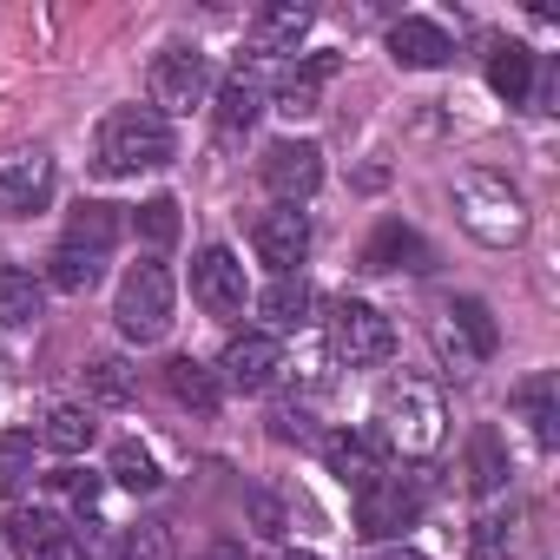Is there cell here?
<instances>
[{
  "mask_svg": "<svg viewBox=\"0 0 560 560\" xmlns=\"http://www.w3.org/2000/svg\"><path fill=\"white\" fill-rule=\"evenodd\" d=\"M468 481H475V494H501L508 488V448H501L494 429L468 435Z\"/></svg>",
  "mask_w": 560,
  "mask_h": 560,
  "instance_id": "83f0119b",
  "label": "cell"
},
{
  "mask_svg": "<svg viewBox=\"0 0 560 560\" xmlns=\"http://www.w3.org/2000/svg\"><path fill=\"white\" fill-rule=\"evenodd\" d=\"M250 244H257V264H270L277 277H298V264L311 257V218L298 205H270L250 224Z\"/></svg>",
  "mask_w": 560,
  "mask_h": 560,
  "instance_id": "30bf717a",
  "label": "cell"
},
{
  "mask_svg": "<svg viewBox=\"0 0 560 560\" xmlns=\"http://www.w3.org/2000/svg\"><path fill=\"white\" fill-rule=\"evenodd\" d=\"M304 34H311V8H298V0H277V8H264L250 21V47L257 54H298Z\"/></svg>",
  "mask_w": 560,
  "mask_h": 560,
  "instance_id": "44dd1931",
  "label": "cell"
},
{
  "mask_svg": "<svg viewBox=\"0 0 560 560\" xmlns=\"http://www.w3.org/2000/svg\"><path fill=\"white\" fill-rule=\"evenodd\" d=\"M93 435H100V422H93L80 402H54V409H47V422H40V442H47L54 455H86V448H93Z\"/></svg>",
  "mask_w": 560,
  "mask_h": 560,
  "instance_id": "d4e9b609",
  "label": "cell"
},
{
  "mask_svg": "<svg viewBox=\"0 0 560 560\" xmlns=\"http://www.w3.org/2000/svg\"><path fill=\"white\" fill-rule=\"evenodd\" d=\"M47 284H54V291H67V298L93 291V284H100V257H80V250L54 244V257H47Z\"/></svg>",
  "mask_w": 560,
  "mask_h": 560,
  "instance_id": "4dcf8cb0",
  "label": "cell"
},
{
  "mask_svg": "<svg viewBox=\"0 0 560 560\" xmlns=\"http://www.w3.org/2000/svg\"><path fill=\"white\" fill-rule=\"evenodd\" d=\"M165 389H172V402H178V409H191V416H211V409H218V396H224L218 370H211V363H198V357H172V363H165Z\"/></svg>",
  "mask_w": 560,
  "mask_h": 560,
  "instance_id": "d6986e66",
  "label": "cell"
},
{
  "mask_svg": "<svg viewBox=\"0 0 560 560\" xmlns=\"http://www.w3.org/2000/svg\"><path fill=\"white\" fill-rule=\"evenodd\" d=\"M40 304H47V284L34 270H21V264H0V324H34L40 317Z\"/></svg>",
  "mask_w": 560,
  "mask_h": 560,
  "instance_id": "cb8c5ba5",
  "label": "cell"
},
{
  "mask_svg": "<svg viewBox=\"0 0 560 560\" xmlns=\"http://www.w3.org/2000/svg\"><path fill=\"white\" fill-rule=\"evenodd\" d=\"M514 409L527 416V429H534V442L540 448H553L560 442V376H527L521 389H514Z\"/></svg>",
  "mask_w": 560,
  "mask_h": 560,
  "instance_id": "ffe728a7",
  "label": "cell"
},
{
  "mask_svg": "<svg viewBox=\"0 0 560 560\" xmlns=\"http://www.w3.org/2000/svg\"><path fill=\"white\" fill-rule=\"evenodd\" d=\"M191 298H198L211 317H237V311H244L250 284H244V257H237L231 244H205V250L191 257Z\"/></svg>",
  "mask_w": 560,
  "mask_h": 560,
  "instance_id": "9c48e42d",
  "label": "cell"
},
{
  "mask_svg": "<svg viewBox=\"0 0 560 560\" xmlns=\"http://www.w3.org/2000/svg\"><path fill=\"white\" fill-rule=\"evenodd\" d=\"M337 73V54H317V60H304L284 86H277V113H284V119H311L317 113V86Z\"/></svg>",
  "mask_w": 560,
  "mask_h": 560,
  "instance_id": "484cf974",
  "label": "cell"
},
{
  "mask_svg": "<svg viewBox=\"0 0 560 560\" xmlns=\"http://www.w3.org/2000/svg\"><path fill=\"white\" fill-rule=\"evenodd\" d=\"M54 488H60L73 508H93V501H100V475H80V468H60V475H54Z\"/></svg>",
  "mask_w": 560,
  "mask_h": 560,
  "instance_id": "8d00e7d4",
  "label": "cell"
},
{
  "mask_svg": "<svg viewBox=\"0 0 560 560\" xmlns=\"http://www.w3.org/2000/svg\"><path fill=\"white\" fill-rule=\"evenodd\" d=\"M205 86H211V67L198 47H165L152 60V106L159 113H191L205 100Z\"/></svg>",
  "mask_w": 560,
  "mask_h": 560,
  "instance_id": "8fae6325",
  "label": "cell"
},
{
  "mask_svg": "<svg viewBox=\"0 0 560 560\" xmlns=\"http://www.w3.org/2000/svg\"><path fill=\"white\" fill-rule=\"evenodd\" d=\"M132 231H139L152 250H165V244L178 237V205H172V198H145V205L132 211Z\"/></svg>",
  "mask_w": 560,
  "mask_h": 560,
  "instance_id": "1f68e13d",
  "label": "cell"
},
{
  "mask_svg": "<svg viewBox=\"0 0 560 560\" xmlns=\"http://www.w3.org/2000/svg\"><path fill=\"white\" fill-rule=\"evenodd\" d=\"M416 514H422V488L402 475H370L357 488V527L370 540H402L416 527Z\"/></svg>",
  "mask_w": 560,
  "mask_h": 560,
  "instance_id": "8992f818",
  "label": "cell"
},
{
  "mask_svg": "<svg viewBox=\"0 0 560 560\" xmlns=\"http://www.w3.org/2000/svg\"><path fill=\"white\" fill-rule=\"evenodd\" d=\"M383 435L376 429H337L330 442H324V462H330V475H343L350 488H363L370 475H383Z\"/></svg>",
  "mask_w": 560,
  "mask_h": 560,
  "instance_id": "e0dca14e",
  "label": "cell"
},
{
  "mask_svg": "<svg viewBox=\"0 0 560 560\" xmlns=\"http://www.w3.org/2000/svg\"><path fill=\"white\" fill-rule=\"evenodd\" d=\"M257 178H264V191L277 205H304L324 185V145L317 139H277V145H264Z\"/></svg>",
  "mask_w": 560,
  "mask_h": 560,
  "instance_id": "52a82bcc",
  "label": "cell"
},
{
  "mask_svg": "<svg viewBox=\"0 0 560 560\" xmlns=\"http://www.w3.org/2000/svg\"><path fill=\"white\" fill-rule=\"evenodd\" d=\"M60 244L106 264V250L119 244V211H113V205H80V211L67 218V237H60Z\"/></svg>",
  "mask_w": 560,
  "mask_h": 560,
  "instance_id": "7402d4cb",
  "label": "cell"
},
{
  "mask_svg": "<svg viewBox=\"0 0 560 560\" xmlns=\"http://www.w3.org/2000/svg\"><path fill=\"white\" fill-rule=\"evenodd\" d=\"M488 86H494L508 106H527V93H534V54H527V47H494Z\"/></svg>",
  "mask_w": 560,
  "mask_h": 560,
  "instance_id": "4316f807",
  "label": "cell"
},
{
  "mask_svg": "<svg viewBox=\"0 0 560 560\" xmlns=\"http://www.w3.org/2000/svg\"><path fill=\"white\" fill-rule=\"evenodd\" d=\"M429 264H435L429 237H422V231H409L402 218L376 224V231H370V244H363V270H429Z\"/></svg>",
  "mask_w": 560,
  "mask_h": 560,
  "instance_id": "9a60e30c",
  "label": "cell"
},
{
  "mask_svg": "<svg viewBox=\"0 0 560 560\" xmlns=\"http://www.w3.org/2000/svg\"><path fill=\"white\" fill-rule=\"evenodd\" d=\"M191 560H244V547H237V540H211V547H198Z\"/></svg>",
  "mask_w": 560,
  "mask_h": 560,
  "instance_id": "ab89813d",
  "label": "cell"
},
{
  "mask_svg": "<svg viewBox=\"0 0 560 560\" xmlns=\"http://www.w3.org/2000/svg\"><path fill=\"white\" fill-rule=\"evenodd\" d=\"M8 547H14V560H67L73 527L54 508H21V514H8Z\"/></svg>",
  "mask_w": 560,
  "mask_h": 560,
  "instance_id": "4fadbf2b",
  "label": "cell"
},
{
  "mask_svg": "<svg viewBox=\"0 0 560 560\" xmlns=\"http://www.w3.org/2000/svg\"><path fill=\"white\" fill-rule=\"evenodd\" d=\"M172 298H178V291H172V270H165L159 257H145V264L126 270L113 317H119V330H126L132 343H159V337L172 330Z\"/></svg>",
  "mask_w": 560,
  "mask_h": 560,
  "instance_id": "277c9868",
  "label": "cell"
},
{
  "mask_svg": "<svg viewBox=\"0 0 560 560\" xmlns=\"http://www.w3.org/2000/svg\"><path fill=\"white\" fill-rule=\"evenodd\" d=\"M330 350L350 363V370H376V363H389L396 357V324L376 311V304H337V317H330Z\"/></svg>",
  "mask_w": 560,
  "mask_h": 560,
  "instance_id": "5b68a950",
  "label": "cell"
},
{
  "mask_svg": "<svg viewBox=\"0 0 560 560\" xmlns=\"http://www.w3.org/2000/svg\"><path fill=\"white\" fill-rule=\"evenodd\" d=\"M93 165L106 178H139V172L172 165V119L159 106H119V113H106V126L93 139Z\"/></svg>",
  "mask_w": 560,
  "mask_h": 560,
  "instance_id": "6da1fadb",
  "label": "cell"
},
{
  "mask_svg": "<svg viewBox=\"0 0 560 560\" xmlns=\"http://www.w3.org/2000/svg\"><path fill=\"white\" fill-rule=\"evenodd\" d=\"M311 304H317V291L304 284V277H277V284L257 298V311H264L270 330H304L311 324Z\"/></svg>",
  "mask_w": 560,
  "mask_h": 560,
  "instance_id": "603a6c76",
  "label": "cell"
},
{
  "mask_svg": "<svg viewBox=\"0 0 560 560\" xmlns=\"http://www.w3.org/2000/svg\"><path fill=\"white\" fill-rule=\"evenodd\" d=\"M80 560H126V540L106 521H86L80 527Z\"/></svg>",
  "mask_w": 560,
  "mask_h": 560,
  "instance_id": "e575fe53",
  "label": "cell"
},
{
  "mask_svg": "<svg viewBox=\"0 0 560 560\" xmlns=\"http://www.w3.org/2000/svg\"><path fill=\"white\" fill-rule=\"evenodd\" d=\"M376 560H422V553H416V547H383Z\"/></svg>",
  "mask_w": 560,
  "mask_h": 560,
  "instance_id": "60d3db41",
  "label": "cell"
},
{
  "mask_svg": "<svg viewBox=\"0 0 560 560\" xmlns=\"http://www.w3.org/2000/svg\"><path fill=\"white\" fill-rule=\"evenodd\" d=\"M86 389H93V402L119 409V402H132V370H126L119 357H100V363L86 370Z\"/></svg>",
  "mask_w": 560,
  "mask_h": 560,
  "instance_id": "d6a6232c",
  "label": "cell"
},
{
  "mask_svg": "<svg viewBox=\"0 0 560 560\" xmlns=\"http://www.w3.org/2000/svg\"><path fill=\"white\" fill-rule=\"evenodd\" d=\"M257 113H264V80H257L250 67L224 73V86H218V132H224V139H237V132H250V126H257Z\"/></svg>",
  "mask_w": 560,
  "mask_h": 560,
  "instance_id": "ac0fdd59",
  "label": "cell"
},
{
  "mask_svg": "<svg viewBox=\"0 0 560 560\" xmlns=\"http://www.w3.org/2000/svg\"><path fill=\"white\" fill-rule=\"evenodd\" d=\"M54 198V152L21 145V152H0V211L8 218H34Z\"/></svg>",
  "mask_w": 560,
  "mask_h": 560,
  "instance_id": "ba28073f",
  "label": "cell"
},
{
  "mask_svg": "<svg viewBox=\"0 0 560 560\" xmlns=\"http://www.w3.org/2000/svg\"><path fill=\"white\" fill-rule=\"evenodd\" d=\"M165 521H145L139 534H126V560H165Z\"/></svg>",
  "mask_w": 560,
  "mask_h": 560,
  "instance_id": "d590c367",
  "label": "cell"
},
{
  "mask_svg": "<svg viewBox=\"0 0 560 560\" xmlns=\"http://www.w3.org/2000/svg\"><path fill=\"white\" fill-rule=\"evenodd\" d=\"M270 435H277V442H311V416H304V409H284V416L270 422Z\"/></svg>",
  "mask_w": 560,
  "mask_h": 560,
  "instance_id": "f35d334b",
  "label": "cell"
},
{
  "mask_svg": "<svg viewBox=\"0 0 560 560\" xmlns=\"http://www.w3.org/2000/svg\"><path fill=\"white\" fill-rule=\"evenodd\" d=\"M442 317H448V324H442V343H448V350L462 343V357H468V363H488V357L501 350V330H494V311H488L481 298H455V304H448Z\"/></svg>",
  "mask_w": 560,
  "mask_h": 560,
  "instance_id": "2e32d148",
  "label": "cell"
},
{
  "mask_svg": "<svg viewBox=\"0 0 560 560\" xmlns=\"http://www.w3.org/2000/svg\"><path fill=\"white\" fill-rule=\"evenodd\" d=\"M250 521H257V534H284V508H277V494H250Z\"/></svg>",
  "mask_w": 560,
  "mask_h": 560,
  "instance_id": "74e56055",
  "label": "cell"
},
{
  "mask_svg": "<svg viewBox=\"0 0 560 560\" xmlns=\"http://www.w3.org/2000/svg\"><path fill=\"white\" fill-rule=\"evenodd\" d=\"M376 435H383V448H396V455H435L442 435H448V402H442V389L422 383V376H396V383L376 396Z\"/></svg>",
  "mask_w": 560,
  "mask_h": 560,
  "instance_id": "7a4b0ae2",
  "label": "cell"
},
{
  "mask_svg": "<svg viewBox=\"0 0 560 560\" xmlns=\"http://www.w3.org/2000/svg\"><path fill=\"white\" fill-rule=\"evenodd\" d=\"M389 60H396V67H409V73H435V67H448V60H455V40H448L435 21L409 14V21H396V27H389Z\"/></svg>",
  "mask_w": 560,
  "mask_h": 560,
  "instance_id": "5bb4252c",
  "label": "cell"
},
{
  "mask_svg": "<svg viewBox=\"0 0 560 560\" xmlns=\"http://www.w3.org/2000/svg\"><path fill=\"white\" fill-rule=\"evenodd\" d=\"M508 514H481L475 534H468V560H508Z\"/></svg>",
  "mask_w": 560,
  "mask_h": 560,
  "instance_id": "836d02e7",
  "label": "cell"
},
{
  "mask_svg": "<svg viewBox=\"0 0 560 560\" xmlns=\"http://www.w3.org/2000/svg\"><path fill=\"white\" fill-rule=\"evenodd\" d=\"M113 481H119V488H132V494H159V481H165V475H159V455H152V448L119 442V448H113Z\"/></svg>",
  "mask_w": 560,
  "mask_h": 560,
  "instance_id": "f546056e",
  "label": "cell"
},
{
  "mask_svg": "<svg viewBox=\"0 0 560 560\" xmlns=\"http://www.w3.org/2000/svg\"><path fill=\"white\" fill-rule=\"evenodd\" d=\"M284 560H317V553H284Z\"/></svg>",
  "mask_w": 560,
  "mask_h": 560,
  "instance_id": "b9f144b4",
  "label": "cell"
},
{
  "mask_svg": "<svg viewBox=\"0 0 560 560\" xmlns=\"http://www.w3.org/2000/svg\"><path fill=\"white\" fill-rule=\"evenodd\" d=\"M277 370H284V343H277L270 330H250V337H231L224 357H218V376L244 396H264L277 383Z\"/></svg>",
  "mask_w": 560,
  "mask_h": 560,
  "instance_id": "7c38bea8",
  "label": "cell"
},
{
  "mask_svg": "<svg viewBox=\"0 0 560 560\" xmlns=\"http://www.w3.org/2000/svg\"><path fill=\"white\" fill-rule=\"evenodd\" d=\"M455 211H462L468 237H481L494 250L527 237V205H521V191L501 172H462L455 178Z\"/></svg>",
  "mask_w": 560,
  "mask_h": 560,
  "instance_id": "3957f363",
  "label": "cell"
},
{
  "mask_svg": "<svg viewBox=\"0 0 560 560\" xmlns=\"http://www.w3.org/2000/svg\"><path fill=\"white\" fill-rule=\"evenodd\" d=\"M27 481H34V435L8 429V435H0V501H14Z\"/></svg>",
  "mask_w": 560,
  "mask_h": 560,
  "instance_id": "f1b7e54d",
  "label": "cell"
}]
</instances>
